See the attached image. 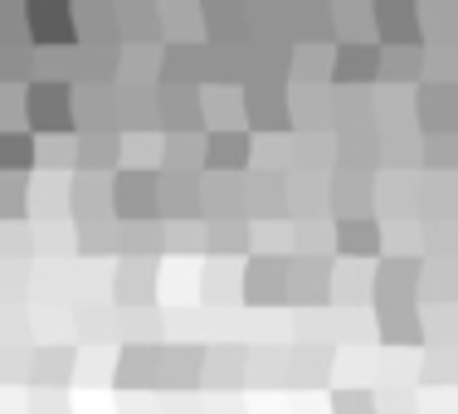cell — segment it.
Masks as SVG:
<instances>
[{
  "mask_svg": "<svg viewBox=\"0 0 458 414\" xmlns=\"http://www.w3.org/2000/svg\"><path fill=\"white\" fill-rule=\"evenodd\" d=\"M424 342L454 351V346H458V312L454 308H429V312H424Z\"/></svg>",
  "mask_w": 458,
  "mask_h": 414,
  "instance_id": "42",
  "label": "cell"
},
{
  "mask_svg": "<svg viewBox=\"0 0 458 414\" xmlns=\"http://www.w3.org/2000/svg\"><path fill=\"white\" fill-rule=\"evenodd\" d=\"M244 127L259 137H288L293 132V83L278 73L244 79Z\"/></svg>",
  "mask_w": 458,
  "mask_h": 414,
  "instance_id": "1",
  "label": "cell"
},
{
  "mask_svg": "<svg viewBox=\"0 0 458 414\" xmlns=\"http://www.w3.org/2000/svg\"><path fill=\"white\" fill-rule=\"evenodd\" d=\"M25 132L35 141H54V137H73V83L69 79H45L39 73L25 89Z\"/></svg>",
  "mask_w": 458,
  "mask_h": 414,
  "instance_id": "2",
  "label": "cell"
},
{
  "mask_svg": "<svg viewBox=\"0 0 458 414\" xmlns=\"http://www.w3.org/2000/svg\"><path fill=\"white\" fill-rule=\"evenodd\" d=\"M113 385L117 390H151L161 385V346H123L113 366Z\"/></svg>",
  "mask_w": 458,
  "mask_h": 414,
  "instance_id": "25",
  "label": "cell"
},
{
  "mask_svg": "<svg viewBox=\"0 0 458 414\" xmlns=\"http://www.w3.org/2000/svg\"><path fill=\"white\" fill-rule=\"evenodd\" d=\"M376 332L386 342V351H414V346H424V308L376 312Z\"/></svg>",
  "mask_w": 458,
  "mask_h": 414,
  "instance_id": "30",
  "label": "cell"
},
{
  "mask_svg": "<svg viewBox=\"0 0 458 414\" xmlns=\"http://www.w3.org/2000/svg\"><path fill=\"white\" fill-rule=\"evenodd\" d=\"M370 200H376V161L336 156L332 176H327V210H332V224L370 215Z\"/></svg>",
  "mask_w": 458,
  "mask_h": 414,
  "instance_id": "3",
  "label": "cell"
},
{
  "mask_svg": "<svg viewBox=\"0 0 458 414\" xmlns=\"http://www.w3.org/2000/svg\"><path fill=\"white\" fill-rule=\"evenodd\" d=\"M73 127L79 132H107L113 123V89L107 83H73Z\"/></svg>",
  "mask_w": 458,
  "mask_h": 414,
  "instance_id": "29",
  "label": "cell"
},
{
  "mask_svg": "<svg viewBox=\"0 0 458 414\" xmlns=\"http://www.w3.org/2000/svg\"><path fill=\"white\" fill-rule=\"evenodd\" d=\"M380 83V45L376 39H342L332 49V89H376Z\"/></svg>",
  "mask_w": 458,
  "mask_h": 414,
  "instance_id": "10",
  "label": "cell"
},
{
  "mask_svg": "<svg viewBox=\"0 0 458 414\" xmlns=\"http://www.w3.org/2000/svg\"><path fill=\"white\" fill-rule=\"evenodd\" d=\"M166 395L205 390V346H161V385Z\"/></svg>",
  "mask_w": 458,
  "mask_h": 414,
  "instance_id": "21",
  "label": "cell"
},
{
  "mask_svg": "<svg viewBox=\"0 0 458 414\" xmlns=\"http://www.w3.org/2000/svg\"><path fill=\"white\" fill-rule=\"evenodd\" d=\"M244 302L249 308H283L288 302V254H249Z\"/></svg>",
  "mask_w": 458,
  "mask_h": 414,
  "instance_id": "11",
  "label": "cell"
},
{
  "mask_svg": "<svg viewBox=\"0 0 458 414\" xmlns=\"http://www.w3.org/2000/svg\"><path fill=\"white\" fill-rule=\"evenodd\" d=\"M205 39L210 45H244L249 39V5L244 0H205Z\"/></svg>",
  "mask_w": 458,
  "mask_h": 414,
  "instance_id": "27",
  "label": "cell"
},
{
  "mask_svg": "<svg viewBox=\"0 0 458 414\" xmlns=\"http://www.w3.org/2000/svg\"><path fill=\"white\" fill-rule=\"evenodd\" d=\"M127 156V137L117 127L107 132H73V171L83 176H117Z\"/></svg>",
  "mask_w": 458,
  "mask_h": 414,
  "instance_id": "14",
  "label": "cell"
},
{
  "mask_svg": "<svg viewBox=\"0 0 458 414\" xmlns=\"http://www.w3.org/2000/svg\"><path fill=\"white\" fill-rule=\"evenodd\" d=\"M157 83L205 89V39H191V45H161V79Z\"/></svg>",
  "mask_w": 458,
  "mask_h": 414,
  "instance_id": "28",
  "label": "cell"
},
{
  "mask_svg": "<svg viewBox=\"0 0 458 414\" xmlns=\"http://www.w3.org/2000/svg\"><path fill=\"white\" fill-rule=\"evenodd\" d=\"M73 370H79V346H39V351H30V390H64L73 380Z\"/></svg>",
  "mask_w": 458,
  "mask_h": 414,
  "instance_id": "24",
  "label": "cell"
},
{
  "mask_svg": "<svg viewBox=\"0 0 458 414\" xmlns=\"http://www.w3.org/2000/svg\"><path fill=\"white\" fill-rule=\"evenodd\" d=\"M205 254L215 258H229V254H254V224L239 215V220H215L205 224Z\"/></svg>",
  "mask_w": 458,
  "mask_h": 414,
  "instance_id": "35",
  "label": "cell"
},
{
  "mask_svg": "<svg viewBox=\"0 0 458 414\" xmlns=\"http://www.w3.org/2000/svg\"><path fill=\"white\" fill-rule=\"evenodd\" d=\"M157 298V258H123L113 274V308L147 312Z\"/></svg>",
  "mask_w": 458,
  "mask_h": 414,
  "instance_id": "19",
  "label": "cell"
},
{
  "mask_svg": "<svg viewBox=\"0 0 458 414\" xmlns=\"http://www.w3.org/2000/svg\"><path fill=\"white\" fill-rule=\"evenodd\" d=\"M123 79V45L107 39H79L69 49V83H113Z\"/></svg>",
  "mask_w": 458,
  "mask_h": 414,
  "instance_id": "16",
  "label": "cell"
},
{
  "mask_svg": "<svg viewBox=\"0 0 458 414\" xmlns=\"http://www.w3.org/2000/svg\"><path fill=\"white\" fill-rule=\"evenodd\" d=\"M25 39V0H0V45Z\"/></svg>",
  "mask_w": 458,
  "mask_h": 414,
  "instance_id": "45",
  "label": "cell"
},
{
  "mask_svg": "<svg viewBox=\"0 0 458 414\" xmlns=\"http://www.w3.org/2000/svg\"><path fill=\"white\" fill-rule=\"evenodd\" d=\"M39 156V141L20 127V132H0V176H30Z\"/></svg>",
  "mask_w": 458,
  "mask_h": 414,
  "instance_id": "37",
  "label": "cell"
},
{
  "mask_svg": "<svg viewBox=\"0 0 458 414\" xmlns=\"http://www.w3.org/2000/svg\"><path fill=\"white\" fill-rule=\"evenodd\" d=\"M161 171L157 166H123L113 176V220L117 224H147L161 220Z\"/></svg>",
  "mask_w": 458,
  "mask_h": 414,
  "instance_id": "5",
  "label": "cell"
},
{
  "mask_svg": "<svg viewBox=\"0 0 458 414\" xmlns=\"http://www.w3.org/2000/svg\"><path fill=\"white\" fill-rule=\"evenodd\" d=\"M420 137H454L458 132V83L454 79H424L410 97Z\"/></svg>",
  "mask_w": 458,
  "mask_h": 414,
  "instance_id": "6",
  "label": "cell"
},
{
  "mask_svg": "<svg viewBox=\"0 0 458 414\" xmlns=\"http://www.w3.org/2000/svg\"><path fill=\"white\" fill-rule=\"evenodd\" d=\"M117 35H123V45H166L161 5H151V0H117Z\"/></svg>",
  "mask_w": 458,
  "mask_h": 414,
  "instance_id": "26",
  "label": "cell"
},
{
  "mask_svg": "<svg viewBox=\"0 0 458 414\" xmlns=\"http://www.w3.org/2000/svg\"><path fill=\"white\" fill-rule=\"evenodd\" d=\"M113 123L123 137H137L147 127H157V83L117 79L113 83Z\"/></svg>",
  "mask_w": 458,
  "mask_h": 414,
  "instance_id": "15",
  "label": "cell"
},
{
  "mask_svg": "<svg viewBox=\"0 0 458 414\" xmlns=\"http://www.w3.org/2000/svg\"><path fill=\"white\" fill-rule=\"evenodd\" d=\"M249 380V351L244 346H215L205 351V390H239Z\"/></svg>",
  "mask_w": 458,
  "mask_h": 414,
  "instance_id": "31",
  "label": "cell"
},
{
  "mask_svg": "<svg viewBox=\"0 0 458 414\" xmlns=\"http://www.w3.org/2000/svg\"><path fill=\"white\" fill-rule=\"evenodd\" d=\"M244 215L249 224L264 215H288V176L283 171H249L244 176Z\"/></svg>",
  "mask_w": 458,
  "mask_h": 414,
  "instance_id": "23",
  "label": "cell"
},
{
  "mask_svg": "<svg viewBox=\"0 0 458 414\" xmlns=\"http://www.w3.org/2000/svg\"><path fill=\"white\" fill-rule=\"evenodd\" d=\"M380 83L420 89L424 83V45L420 49H380Z\"/></svg>",
  "mask_w": 458,
  "mask_h": 414,
  "instance_id": "36",
  "label": "cell"
},
{
  "mask_svg": "<svg viewBox=\"0 0 458 414\" xmlns=\"http://www.w3.org/2000/svg\"><path fill=\"white\" fill-rule=\"evenodd\" d=\"M336 123H342V117H336L332 83H293V127H308V132H332Z\"/></svg>",
  "mask_w": 458,
  "mask_h": 414,
  "instance_id": "22",
  "label": "cell"
},
{
  "mask_svg": "<svg viewBox=\"0 0 458 414\" xmlns=\"http://www.w3.org/2000/svg\"><path fill=\"white\" fill-rule=\"evenodd\" d=\"M332 30H336V45L342 39H376L370 5H332Z\"/></svg>",
  "mask_w": 458,
  "mask_h": 414,
  "instance_id": "41",
  "label": "cell"
},
{
  "mask_svg": "<svg viewBox=\"0 0 458 414\" xmlns=\"http://www.w3.org/2000/svg\"><path fill=\"white\" fill-rule=\"evenodd\" d=\"M157 215L166 224H191L205 220V176H185V171H161V205Z\"/></svg>",
  "mask_w": 458,
  "mask_h": 414,
  "instance_id": "17",
  "label": "cell"
},
{
  "mask_svg": "<svg viewBox=\"0 0 458 414\" xmlns=\"http://www.w3.org/2000/svg\"><path fill=\"white\" fill-rule=\"evenodd\" d=\"M161 171L205 176V132H171V137H161Z\"/></svg>",
  "mask_w": 458,
  "mask_h": 414,
  "instance_id": "34",
  "label": "cell"
},
{
  "mask_svg": "<svg viewBox=\"0 0 458 414\" xmlns=\"http://www.w3.org/2000/svg\"><path fill=\"white\" fill-rule=\"evenodd\" d=\"M332 254H288V302L327 308L332 302Z\"/></svg>",
  "mask_w": 458,
  "mask_h": 414,
  "instance_id": "9",
  "label": "cell"
},
{
  "mask_svg": "<svg viewBox=\"0 0 458 414\" xmlns=\"http://www.w3.org/2000/svg\"><path fill=\"white\" fill-rule=\"evenodd\" d=\"M370 25H376L380 49H420L424 25L414 0H370Z\"/></svg>",
  "mask_w": 458,
  "mask_h": 414,
  "instance_id": "8",
  "label": "cell"
},
{
  "mask_svg": "<svg viewBox=\"0 0 458 414\" xmlns=\"http://www.w3.org/2000/svg\"><path fill=\"white\" fill-rule=\"evenodd\" d=\"M327 370H332V351L318 342V346H293L288 351V380L298 385V380H327Z\"/></svg>",
  "mask_w": 458,
  "mask_h": 414,
  "instance_id": "39",
  "label": "cell"
},
{
  "mask_svg": "<svg viewBox=\"0 0 458 414\" xmlns=\"http://www.w3.org/2000/svg\"><path fill=\"white\" fill-rule=\"evenodd\" d=\"M73 147V137H54V141H39V156H35V166H45V171H64V166H73V156H64V151Z\"/></svg>",
  "mask_w": 458,
  "mask_h": 414,
  "instance_id": "46",
  "label": "cell"
},
{
  "mask_svg": "<svg viewBox=\"0 0 458 414\" xmlns=\"http://www.w3.org/2000/svg\"><path fill=\"white\" fill-rule=\"evenodd\" d=\"M25 127V89L0 83V132H20Z\"/></svg>",
  "mask_w": 458,
  "mask_h": 414,
  "instance_id": "44",
  "label": "cell"
},
{
  "mask_svg": "<svg viewBox=\"0 0 458 414\" xmlns=\"http://www.w3.org/2000/svg\"><path fill=\"white\" fill-rule=\"evenodd\" d=\"M332 254H342L346 264L356 258H386V230H380L376 215H361V220H336L332 224Z\"/></svg>",
  "mask_w": 458,
  "mask_h": 414,
  "instance_id": "20",
  "label": "cell"
},
{
  "mask_svg": "<svg viewBox=\"0 0 458 414\" xmlns=\"http://www.w3.org/2000/svg\"><path fill=\"white\" fill-rule=\"evenodd\" d=\"M239 215H244V176H205V224L239 220Z\"/></svg>",
  "mask_w": 458,
  "mask_h": 414,
  "instance_id": "32",
  "label": "cell"
},
{
  "mask_svg": "<svg viewBox=\"0 0 458 414\" xmlns=\"http://www.w3.org/2000/svg\"><path fill=\"white\" fill-rule=\"evenodd\" d=\"M420 283H424L420 254H386L370 274V302H376V312L420 308Z\"/></svg>",
  "mask_w": 458,
  "mask_h": 414,
  "instance_id": "4",
  "label": "cell"
},
{
  "mask_svg": "<svg viewBox=\"0 0 458 414\" xmlns=\"http://www.w3.org/2000/svg\"><path fill=\"white\" fill-rule=\"evenodd\" d=\"M283 35H288V45H336L332 5L327 0H288L283 5Z\"/></svg>",
  "mask_w": 458,
  "mask_h": 414,
  "instance_id": "18",
  "label": "cell"
},
{
  "mask_svg": "<svg viewBox=\"0 0 458 414\" xmlns=\"http://www.w3.org/2000/svg\"><path fill=\"white\" fill-rule=\"evenodd\" d=\"M25 39L39 54H45V49H73V45H79L73 5H69V0H25Z\"/></svg>",
  "mask_w": 458,
  "mask_h": 414,
  "instance_id": "7",
  "label": "cell"
},
{
  "mask_svg": "<svg viewBox=\"0 0 458 414\" xmlns=\"http://www.w3.org/2000/svg\"><path fill=\"white\" fill-rule=\"evenodd\" d=\"M332 414H380V395L370 385H342L332 390Z\"/></svg>",
  "mask_w": 458,
  "mask_h": 414,
  "instance_id": "43",
  "label": "cell"
},
{
  "mask_svg": "<svg viewBox=\"0 0 458 414\" xmlns=\"http://www.w3.org/2000/svg\"><path fill=\"white\" fill-rule=\"evenodd\" d=\"M332 49L336 45H293L288 79H298V83H332Z\"/></svg>",
  "mask_w": 458,
  "mask_h": 414,
  "instance_id": "38",
  "label": "cell"
},
{
  "mask_svg": "<svg viewBox=\"0 0 458 414\" xmlns=\"http://www.w3.org/2000/svg\"><path fill=\"white\" fill-rule=\"evenodd\" d=\"M254 171V132L229 127V132H205V176H249Z\"/></svg>",
  "mask_w": 458,
  "mask_h": 414,
  "instance_id": "13",
  "label": "cell"
},
{
  "mask_svg": "<svg viewBox=\"0 0 458 414\" xmlns=\"http://www.w3.org/2000/svg\"><path fill=\"white\" fill-rule=\"evenodd\" d=\"M73 30H79V39H107V45H123L113 0H73Z\"/></svg>",
  "mask_w": 458,
  "mask_h": 414,
  "instance_id": "33",
  "label": "cell"
},
{
  "mask_svg": "<svg viewBox=\"0 0 458 414\" xmlns=\"http://www.w3.org/2000/svg\"><path fill=\"white\" fill-rule=\"evenodd\" d=\"M420 380H424V390H449L454 380H458V346H454V351L429 346V351H424V361H420Z\"/></svg>",
  "mask_w": 458,
  "mask_h": 414,
  "instance_id": "40",
  "label": "cell"
},
{
  "mask_svg": "<svg viewBox=\"0 0 458 414\" xmlns=\"http://www.w3.org/2000/svg\"><path fill=\"white\" fill-rule=\"evenodd\" d=\"M157 127L171 132H210L205 127V89H181V83H157Z\"/></svg>",
  "mask_w": 458,
  "mask_h": 414,
  "instance_id": "12",
  "label": "cell"
}]
</instances>
